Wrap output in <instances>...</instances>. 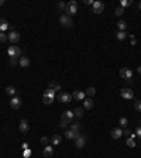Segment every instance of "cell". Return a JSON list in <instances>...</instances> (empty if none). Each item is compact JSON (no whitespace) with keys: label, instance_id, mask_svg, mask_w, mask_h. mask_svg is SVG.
Returning a JSON list of instances; mask_svg holds the SVG:
<instances>
[{"label":"cell","instance_id":"1","mask_svg":"<svg viewBox=\"0 0 141 158\" xmlns=\"http://www.w3.org/2000/svg\"><path fill=\"white\" fill-rule=\"evenodd\" d=\"M65 11H67V16H73V14H76L78 13V3L75 1V0H70L69 3L67 4V9H65Z\"/></svg>","mask_w":141,"mask_h":158},{"label":"cell","instance_id":"2","mask_svg":"<svg viewBox=\"0 0 141 158\" xmlns=\"http://www.w3.org/2000/svg\"><path fill=\"white\" fill-rule=\"evenodd\" d=\"M7 54L10 58H21V49L16 45H10L7 49Z\"/></svg>","mask_w":141,"mask_h":158},{"label":"cell","instance_id":"3","mask_svg":"<svg viewBox=\"0 0 141 158\" xmlns=\"http://www.w3.org/2000/svg\"><path fill=\"white\" fill-rule=\"evenodd\" d=\"M120 76L123 79H126V80L131 82V79H133V71L130 68H121L120 69Z\"/></svg>","mask_w":141,"mask_h":158},{"label":"cell","instance_id":"4","mask_svg":"<svg viewBox=\"0 0 141 158\" xmlns=\"http://www.w3.org/2000/svg\"><path fill=\"white\" fill-rule=\"evenodd\" d=\"M120 95H121L123 99H127V100H130V99L134 97V92H133L130 88H123V89L120 90Z\"/></svg>","mask_w":141,"mask_h":158},{"label":"cell","instance_id":"5","mask_svg":"<svg viewBox=\"0 0 141 158\" xmlns=\"http://www.w3.org/2000/svg\"><path fill=\"white\" fill-rule=\"evenodd\" d=\"M103 10H105V4H103L102 1H93V9H92V11H93L95 14H100Z\"/></svg>","mask_w":141,"mask_h":158},{"label":"cell","instance_id":"6","mask_svg":"<svg viewBox=\"0 0 141 158\" xmlns=\"http://www.w3.org/2000/svg\"><path fill=\"white\" fill-rule=\"evenodd\" d=\"M59 23H61L64 27H72V24H73V21L70 20V17L67 16V14H64V16L59 17Z\"/></svg>","mask_w":141,"mask_h":158},{"label":"cell","instance_id":"7","mask_svg":"<svg viewBox=\"0 0 141 158\" xmlns=\"http://www.w3.org/2000/svg\"><path fill=\"white\" fill-rule=\"evenodd\" d=\"M21 97H18V96H13V99L10 100V106L13 107V109H18L20 106H21Z\"/></svg>","mask_w":141,"mask_h":158},{"label":"cell","instance_id":"8","mask_svg":"<svg viewBox=\"0 0 141 158\" xmlns=\"http://www.w3.org/2000/svg\"><path fill=\"white\" fill-rule=\"evenodd\" d=\"M79 136H80L79 131H73V130H67L65 131V138H68V140H76Z\"/></svg>","mask_w":141,"mask_h":158},{"label":"cell","instance_id":"9","mask_svg":"<svg viewBox=\"0 0 141 158\" xmlns=\"http://www.w3.org/2000/svg\"><path fill=\"white\" fill-rule=\"evenodd\" d=\"M9 41L13 42V44L18 42V41H20V34H18L17 31H11V33L9 34Z\"/></svg>","mask_w":141,"mask_h":158},{"label":"cell","instance_id":"10","mask_svg":"<svg viewBox=\"0 0 141 158\" xmlns=\"http://www.w3.org/2000/svg\"><path fill=\"white\" fill-rule=\"evenodd\" d=\"M85 96H86V95H85V92H82V90H75L73 95H72L73 99H76V100H82V102L85 100Z\"/></svg>","mask_w":141,"mask_h":158},{"label":"cell","instance_id":"11","mask_svg":"<svg viewBox=\"0 0 141 158\" xmlns=\"http://www.w3.org/2000/svg\"><path fill=\"white\" fill-rule=\"evenodd\" d=\"M52 154H54V148H52L51 145H45V147H44V151H42V155L45 158H49Z\"/></svg>","mask_w":141,"mask_h":158},{"label":"cell","instance_id":"12","mask_svg":"<svg viewBox=\"0 0 141 158\" xmlns=\"http://www.w3.org/2000/svg\"><path fill=\"white\" fill-rule=\"evenodd\" d=\"M110 136H111V138L119 140V138L123 136V131H121L120 128H113V130H111V133H110Z\"/></svg>","mask_w":141,"mask_h":158},{"label":"cell","instance_id":"13","mask_svg":"<svg viewBox=\"0 0 141 158\" xmlns=\"http://www.w3.org/2000/svg\"><path fill=\"white\" fill-rule=\"evenodd\" d=\"M70 99H72V96H70L69 93H67V92H64V93L59 95V102H62V103H69Z\"/></svg>","mask_w":141,"mask_h":158},{"label":"cell","instance_id":"14","mask_svg":"<svg viewBox=\"0 0 141 158\" xmlns=\"http://www.w3.org/2000/svg\"><path fill=\"white\" fill-rule=\"evenodd\" d=\"M73 112H70V110H67L64 115H62V120H65V121H68V123H72V118H73Z\"/></svg>","mask_w":141,"mask_h":158},{"label":"cell","instance_id":"15","mask_svg":"<svg viewBox=\"0 0 141 158\" xmlns=\"http://www.w3.org/2000/svg\"><path fill=\"white\" fill-rule=\"evenodd\" d=\"M18 128H20V131H21L23 134H26V133L28 131V123H27V120H21Z\"/></svg>","mask_w":141,"mask_h":158},{"label":"cell","instance_id":"16","mask_svg":"<svg viewBox=\"0 0 141 158\" xmlns=\"http://www.w3.org/2000/svg\"><path fill=\"white\" fill-rule=\"evenodd\" d=\"M75 147H76V148L85 147V137H83V136H79V137L75 140Z\"/></svg>","mask_w":141,"mask_h":158},{"label":"cell","instance_id":"17","mask_svg":"<svg viewBox=\"0 0 141 158\" xmlns=\"http://www.w3.org/2000/svg\"><path fill=\"white\" fill-rule=\"evenodd\" d=\"M18 64H20L21 68H27V66L30 65V59H28V57H21L20 61H18Z\"/></svg>","mask_w":141,"mask_h":158},{"label":"cell","instance_id":"18","mask_svg":"<svg viewBox=\"0 0 141 158\" xmlns=\"http://www.w3.org/2000/svg\"><path fill=\"white\" fill-rule=\"evenodd\" d=\"M83 107H85L86 110H89V109H92V107H93V100H92L90 97H88V99H85V100H83Z\"/></svg>","mask_w":141,"mask_h":158},{"label":"cell","instance_id":"19","mask_svg":"<svg viewBox=\"0 0 141 158\" xmlns=\"http://www.w3.org/2000/svg\"><path fill=\"white\" fill-rule=\"evenodd\" d=\"M61 141H62V137H61V136H58V134L52 136V138H51L52 145H58V144H61Z\"/></svg>","mask_w":141,"mask_h":158},{"label":"cell","instance_id":"20","mask_svg":"<svg viewBox=\"0 0 141 158\" xmlns=\"http://www.w3.org/2000/svg\"><path fill=\"white\" fill-rule=\"evenodd\" d=\"M9 28V23L4 18H0V33H4Z\"/></svg>","mask_w":141,"mask_h":158},{"label":"cell","instance_id":"21","mask_svg":"<svg viewBox=\"0 0 141 158\" xmlns=\"http://www.w3.org/2000/svg\"><path fill=\"white\" fill-rule=\"evenodd\" d=\"M117 28H119L120 31H124V30L127 28V23H126L124 20H120V21L117 23Z\"/></svg>","mask_w":141,"mask_h":158},{"label":"cell","instance_id":"22","mask_svg":"<svg viewBox=\"0 0 141 158\" xmlns=\"http://www.w3.org/2000/svg\"><path fill=\"white\" fill-rule=\"evenodd\" d=\"M16 92H17V90H16V88H14V86H7V88H6V93H7V95H10V96H14V95H16Z\"/></svg>","mask_w":141,"mask_h":158},{"label":"cell","instance_id":"23","mask_svg":"<svg viewBox=\"0 0 141 158\" xmlns=\"http://www.w3.org/2000/svg\"><path fill=\"white\" fill-rule=\"evenodd\" d=\"M52 100H54L52 96H48V95H44V96H42V102H44L45 105H51Z\"/></svg>","mask_w":141,"mask_h":158},{"label":"cell","instance_id":"24","mask_svg":"<svg viewBox=\"0 0 141 158\" xmlns=\"http://www.w3.org/2000/svg\"><path fill=\"white\" fill-rule=\"evenodd\" d=\"M79 128H80V123H79V121H73V123H70V130H73V131H79Z\"/></svg>","mask_w":141,"mask_h":158},{"label":"cell","instance_id":"25","mask_svg":"<svg viewBox=\"0 0 141 158\" xmlns=\"http://www.w3.org/2000/svg\"><path fill=\"white\" fill-rule=\"evenodd\" d=\"M95 93H96V89H95V88H92V86H90V88H88V89H86V92H85V95H88L89 97H90V96H95Z\"/></svg>","mask_w":141,"mask_h":158},{"label":"cell","instance_id":"26","mask_svg":"<svg viewBox=\"0 0 141 158\" xmlns=\"http://www.w3.org/2000/svg\"><path fill=\"white\" fill-rule=\"evenodd\" d=\"M127 37V34H126V31H119L117 34H116V38L119 40V41H123V40Z\"/></svg>","mask_w":141,"mask_h":158},{"label":"cell","instance_id":"27","mask_svg":"<svg viewBox=\"0 0 141 158\" xmlns=\"http://www.w3.org/2000/svg\"><path fill=\"white\" fill-rule=\"evenodd\" d=\"M49 89H52L54 92H58V90H61V85H57V83L51 82L49 83Z\"/></svg>","mask_w":141,"mask_h":158},{"label":"cell","instance_id":"28","mask_svg":"<svg viewBox=\"0 0 141 158\" xmlns=\"http://www.w3.org/2000/svg\"><path fill=\"white\" fill-rule=\"evenodd\" d=\"M73 115H75L76 117H82V116H83V109H82V107H76L75 112H73Z\"/></svg>","mask_w":141,"mask_h":158},{"label":"cell","instance_id":"29","mask_svg":"<svg viewBox=\"0 0 141 158\" xmlns=\"http://www.w3.org/2000/svg\"><path fill=\"white\" fill-rule=\"evenodd\" d=\"M123 13H124V9H123L121 6L116 7V11H114V14H116V16H123Z\"/></svg>","mask_w":141,"mask_h":158},{"label":"cell","instance_id":"30","mask_svg":"<svg viewBox=\"0 0 141 158\" xmlns=\"http://www.w3.org/2000/svg\"><path fill=\"white\" fill-rule=\"evenodd\" d=\"M119 123H120V126H121V127H127V124H128V120H127V117H121Z\"/></svg>","mask_w":141,"mask_h":158},{"label":"cell","instance_id":"31","mask_svg":"<svg viewBox=\"0 0 141 158\" xmlns=\"http://www.w3.org/2000/svg\"><path fill=\"white\" fill-rule=\"evenodd\" d=\"M120 4H121V7L124 9V7H127V6H131V4H133V1H131V0H121V3H120Z\"/></svg>","mask_w":141,"mask_h":158},{"label":"cell","instance_id":"32","mask_svg":"<svg viewBox=\"0 0 141 158\" xmlns=\"http://www.w3.org/2000/svg\"><path fill=\"white\" fill-rule=\"evenodd\" d=\"M126 144L128 145V147H136V141H134V138H127V141H126Z\"/></svg>","mask_w":141,"mask_h":158},{"label":"cell","instance_id":"33","mask_svg":"<svg viewBox=\"0 0 141 158\" xmlns=\"http://www.w3.org/2000/svg\"><path fill=\"white\" fill-rule=\"evenodd\" d=\"M9 40V36L4 34V33H0V42H6Z\"/></svg>","mask_w":141,"mask_h":158},{"label":"cell","instance_id":"34","mask_svg":"<svg viewBox=\"0 0 141 158\" xmlns=\"http://www.w3.org/2000/svg\"><path fill=\"white\" fill-rule=\"evenodd\" d=\"M44 95H48V96H52V97H54V96H55V92H54L52 89H49V88H48V89L45 90V93H44Z\"/></svg>","mask_w":141,"mask_h":158},{"label":"cell","instance_id":"35","mask_svg":"<svg viewBox=\"0 0 141 158\" xmlns=\"http://www.w3.org/2000/svg\"><path fill=\"white\" fill-rule=\"evenodd\" d=\"M134 109L138 110V112H141V100H137V102L134 103Z\"/></svg>","mask_w":141,"mask_h":158},{"label":"cell","instance_id":"36","mask_svg":"<svg viewBox=\"0 0 141 158\" xmlns=\"http://www.w3.org/2000/svg\"><path fill=\"white\" fill-rule=\"evenodd\" d=\"M131 134H133V131H131L130 128H126V130L123 131V136H127V137H131Z\"/></svg>","mask_w":141,"mask_h":158},{"label":"cell","instance_id":"37","mask_svg":"<svg viewBox=\"0 0 141 158\" xmlns=\"http://www.w3.org/2000/svg\"><path fill=\"white\" fill-rule=\"evenodd\" d=\"M58 9L65 11V9H67V4H65V3H62V1H59V3H58Z\"/></svg>","mask_w":141,"mask_h":158},{"label":"cell","instance_id":"38","mask_svg":"<svg viewBox=\"0 0 141 158\" xmlns=\"http://www.w3.org/2000/svg\"><path fill=\"white\" fill-rule=\"evenodd\" d=\"M69 123L68 121H65V120H61V123H59V127L61 128H67V126H68Z\"/></svg>","mask_w":141,"mask_h":158},{"label":"cell","instance_id":"39","mask_svg":"<svg viewBox=\"0 0 141 158\" xmlns=\"http://www.w3.org/2000/svg\"><path fill=\"white\" fill-rule=\"evenodd\" d=\"M41 144H42L44 147L48 145V138H47V137H42V138H41Z\"/></svg>","mask_w":141,"mask_h":158},{"label":"cell","instance_id":"40","mask_svg":"<svg viewBox=\"0 0 141 158\" xmlns=\"http://www.w3.org/2000/svg\"><path fill=\"white\" fill-rule=\"evenodd\" d=\"M10 65H11V66H16V65H17V59H16V58H10Z\"/></svg>","mask_w":141,"mask_h":158},{"label":"cell","instance_id":"41","mask_svg":"<svg viewBox=\"0 0 141 158\" xmlns=\"http://www.w3.org/2000/svg\"><path fill=\"white\" fill-rule=\"evenodd\" d=\"M136 136L141 138V126H140V127H137V130H136Z\"/></svg>","mask_w":141,"mask_h":158},{"label":"cell","instance_id":"42","mask_svg":"<svg viewBox=\"0 0 141 158\" xmlns=\"http://www.w3.org/2000/svg\"><path fill=\"white\" fill-rule=\"evenodd\" d=\"M21 147H23L24 150H27V148H28V144H27V143H23V145H21Z\"/></svg>","mask_w":141,"mask_h":158},{"label":"cell","instance_id":"43","mask_svg":"<svg viewBox=\"0 0 141 158\" xmlns=\"http://www.w3.org/2000/svg\"><path fill=\"white\" fill-rule=\"evenodd\" d=\"M27 155H30V151H28V150L24 151V157H27Z\"/></svg>","mask_w":141,"mask_h":158},{"label":"cell","instance_id":"44","mask_svg":"<svg viewBox=\"0 0 141 158\" xmlns=\"http://www.w3.org/2000/svg\"><path fill=\"white\" fill-rule=\"evenodd\" d=\"M137 72H138V74H140V75H141V65H140V66H138V68H137Z\"/></svg>","mask_w":141,"mask_h":158},{"label":"cell","instance_id":"45","mask_svg":"<svg viewBox=\"0 0 141 158\" xmlns=\"http://www.w3.org/2000/svg\"><path fill=\"white\" fill-rule=\"evenodd\" d=\"M4 4V0H0V6H3Z\"/></svg>","mask_w":141,"mask_h":158},{"label":"cell","instance_id":"46","mask_svg":"<svg viewBox=\"0 0 141 158\" xmlns=\"http://www.w3.org/2000/svg\"><path fill=\"white\" fill-rule=\"evenodd\" d=\"M138 9H140V10H141V1H140V3H138Z\"/></svg>","mask_w":141,"mask_h":158},{"label":"cell","instance_id":"47","mask_svg":"<svg viewBox=\"0 0 141 158\" xmlns=\"http://www.w3.org/2000/svg\"><path fill=\"white\" fill-rule=\"evenodd\" d=\"M140 124H141V121H140Z\"/></svg>","mask_w":141,"mask_h":158}]
</instances>
